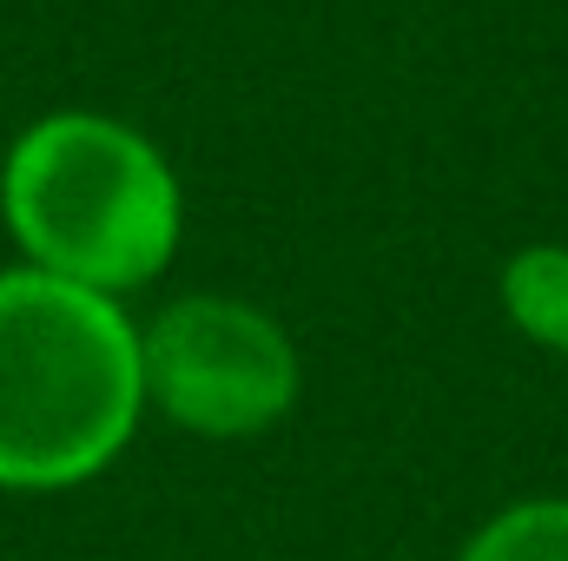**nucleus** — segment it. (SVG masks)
Wrapping results in <instances>:
<instances>
[{"instance_id":"20e7f679","label":"nucleus","mask_w":568,"mask_h":561,"mask_svg":"<svg viewBox=\"0 0 568 561\" xmlns=\"http://www.w3.org/2000/svg\"><path fill=\"white\" fill-rule=\"evenodd\" d=\"M503 310L542 350H568V252L562 245H536V252L509 258V272H503Z\"/></svg>"},{"instance_id":"f257e3e1","label":"nucleus","mask_w":568,"mask_h":561,"mask_svg":"<svg viewBox=\"0 0 568 561\" xmlns=\"http://www.w3.org/2000/svg\"><path fill=\"white\" fill-rule=\"evenodd\" d=\"M145 404L126 310L53 272L0 278V482L67 489L106 469Z\"/></svg>"},{"instance_id":"39448f33","label":"nucleus","mask_w":568,"mask_h":561,"mask_svg":"<svg viewBox=\"0 0 568 561\" xmlns=\"http://www.w3.org/2000/svg\"><path fill=\"white\" fill-rule=\"evenodd\" d=\"M463 561H568V502H523L503 509Z\"/></svg>"},{"instance_id":"7ed1b4c3","label":"nucleus","mask_w":568,"mask_h":561,"mask_svg":"<svg viewBox=\"0 0 568 561\" xmlns=\"http://www.w3.org/2000/svg\"><path fill=\"white\" fill-rule=\"evenodd\" d=\"M145 397L199 436L272 429L297 397V350L239 297H179L140 337Z\"/></svg>"},{"instance_id":"f03ea898","label":"nucleus","mask_w":568,"mask_h":561,"mask_svg":"<svg viewBox=\"0 0 568 561\" xmlns=\"http://www.w3.org/2000/svg\"><path fill=\"white\" fill-rule=\"evenodd\" d=\"M0 205L33 272L100 297L159 278L179 245V185L165 159L120 120L53 113L7 152Z\"/></svg>"}]
</instances>
